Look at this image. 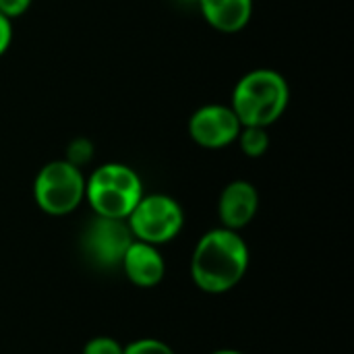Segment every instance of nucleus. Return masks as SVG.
<instances>
[{
	"instance_id": "f257e3e1",
	"label": "nucleus",
	"mask_w": 354,
	"mask_h": 354,
	"mask_svg": "<svg viewBox=\"0 0 354 354\" xmlns=\"http://www.w3.org/2000/svg\"><path fill=\"white\" fill-rule=\"evenodd\" d=\"M249 270V247L245 239L230 228L205 232L191 257V278L205 295H224L232 290Z\"/></svg>"
},
{
	"instance_id": "f03ea898",
	"label": "nucleus",
	"mask_w": 354,
	"mask_h": 354,
	"mask_svg": "<svg viewBox=\"0 0 354 354\" xmlns=\"http://www.w3.org/2000/svg\"><path fill=\"white\" fill-rule=\"evenodd\" d=\"M290 102V87L282 73L255 68L239 79L232 89L230 108L243 127H270L282 118Z\"/></svg>"
},
{
	"instance_id": "7ed1b4c3",
	"label": "nucleus",
	"mask_w": 354,
	"mask_h": 354,
	"mask_svg": "<svg viewBox=\"0 0 354 354\" xmlns=\"http://www.w3.org/2000/svg\"><path fill=\"white\" fill-rule=\"evenodd\" d=\"M143 195L141 176L120 162L102 164L85 178V201L93 216L127 220Z\"/></svg>"
},
{
	"instance_id": "20e7f679",
	"label": "nucleus",
	"mask_w": 354,
	"mask_h": 354,
	"mask_svg": "<svg viewBox=\"0 0 354 354\" xmlns=\"http://www.w3.org/2000/svg\"><path fill=\"white\" fill-rule=\"evenodd\" d=\"M33 201L48 216H68L85 201V174L66 160H52L33 180Z\"/></svg>"
},
{
	"instance_id": "39448f33",
	"label": "nucleus",
	"mask_w": 354,
	"mask_h": 354,
	"mask_svg": "<svg viewBox=\"0 0 354 354\" xmlns=\"http://www.w3.org/2000/svg\"><path fill=\"white\" fill-rule=\"evenodd\" d=\"M127 224L137 241L162 247L174 241L185 226L180 203L166 193L143 195L127 218Z\"/></svg>"
},
{
	"instance_id": "423d86ee",
	"label": "nucleus",
	"mask_w": 354,
	"mask_h": 354,
	"mask_svg": "<svg viewBox=\"0 0 354 354\" xmlns=\"http://www.w3.org/2000/svg\"><path fill=\"white\" fill-rule=\"evenodd\" d=\"M133 241L135 236L127 220L93 216L81 234V249L93 266L114 270L120 268V261Z\"/></svg>"
},
{
	"instance_id": "0eeeda50",
	"label": "nucleus",
	"mask_w": 354,
	"mask_h": 354,
	"mask_svg": "<svg viewBox=\"0 0 354 354\" xmlns=\"http://www.w3.org/2000/svg\"><path fill=\"white\" fill-rule=\"evenodd\" d=\"M241 129L239 116L224 104H205L189 118V137L203 149H224L236 143Z\"/></svg>"
},
{
	"instance_id": "6e6552de",
	"label": "nucleus",
	"mask_w": 354,
	"mask_h": 354,
	"mask_svg": "<svg viewBox=\"0 0 354 354\" xmlns=\"http://www.w3.org/2000/svg\"><path fill=\"white\" fill-rule=\"evenodd\" d=\"M259 209V193L249 180L228 183L218 199V216L224 228L243 230L253 222Z\"/></svg>"
},
{
	"instance_id": "1a4fd4ad",
	"label": "nucleus",
	"mask_w": 354,
	"mask_h": 354,
	"mask_svg": "<svg viewBox=\"0 0 354 354\" xmlns=\"http://www.w3.org/2000/svg\"><path fill=\"white\" fill-rule=\"evenodd\" d=\"M120 268L127 280L137 288H153L164 280L166 274V263L160 253V247L137 239L127 249Z\"/></svg>"
},
{
	"instance_id": "9d476101",
	"label": "nucleus",
	"mask_w": 354,
	"mask_h": 354,
	"mask_svg": "<svg viewBox=\"0 0 354 354\" xmlns=\"http://www.w3.org/2000/svg\"><path fill=\"white\" fill-rule=\"evenodd\" d=\"M203 19L220 33L243 31L253 17V0H197Z\"/></svg>"
},
{
	"instance_id": "9b49d317",
	"label": "nucleus",
	"mask_w": 354,
	"mask_h": 354,
	"mask_svg": "<svg viewBox=\"0 0 354 354\" xmlns=\"http://www.w3.org/2000/svg\"><path fill=\"white\" fill-rule=\"evenodd\" d=\"M236 143L247 158H261L270 149V133L266 127H243Z\"/></svg>"
},
{
	"instance_id": "f8f14e48",
	"label": "nucleus",
	"mask_w": 354,
	"mask_h": 354,
	"mask_svg": "<svg viewBox=\"0 0 354 354\" xmlns=\"http://www.w3.org/2000/svg\"><path fill=\"white\" fill-rule=\"evenodd\" d=\"M66 162H71L73 166L81 168L87 166L91 160H93V143L85 137H77L73 139L68 145H66V156H64Z\"/></svg>"
},
{
	"instance_id": "ddd939ff",
	"label": "nucleus",
	"mask_w": 354,
	"mask_h": 354,
	"mask_svg": "<svg viewBox=\"0 0 354 354\" xmlns=\"http://www.w3.org/2000/svg\"><path fill=\"white\" fill-rule=\"evenodd\" d=\"M122 354H176L166 342L156 338H141L124 344Z\"/></svg>"
},
{
	"instance_id": "4468645a",
	"label": "nucleus",
	"mask_w": 354,
	"mask_h": 354,
	"mask_svg": "<svg viewBox=\"0 0 354 354\" xmlns=\"http://www.w3.org/2000/svg\"><path fill=\"white\" fill-rule=\"evenodd\" d=\"M124 346L110 336H95L91 340L85 342L81 354H122Z\"/></svg>"
},
{
	"instance_id": "2eb2a0df",
	"label": "nucleus",
	"mask_w": 354,
	"mask_h": 354,
	"mask_svg": "<svg viewBox=\"0 0 354 354\" xmlns=\"http://www.w3.org/2000/svg\"><path fill=\"white\" fill-rule=\"evenodd\" d=\"M33 0H0V15H4L6 19H17L23 17Z\"/></svg>"
},
{
	"instance_id": "dca6fc26",
	"label": "nucleus",
	"mask_w": 354,
	"mask_h": 354,
	"mask_svg": "<svg viewBox=\"0 0 354 354\" xmlns=\"http://www.w3.org/2000/svg\"><path fill=\"white\" fill-rule=\"evenodd\" d=\"M10 44H12V21L0 15V56L8 52Z\"/></svg>"
},
{
	"instance_id": "f3484780",
	"label": "nucleus",
	"mask_w": 354,
	"mask_h": 354,
	"mask_svg": "<svg viewBox=\"0 0 354 354\" xmlns=\"http://www.w3.org/2000/svg\"><path fill=\"white\" fill-rule=\"evenodd\" d=\"M212 354H245V353L234 351V348H220V351H216V353H212Z\"/></svg>"
},
{
	"instance_id": "a211bd4d",
	"label": "nucleus",
	"mask_w": 354,
	"mask_h": 354,
	"mask_svg": "<svg viewBox=\"0 0 354 354\" xmlns=\"http://www.w3.org/2000/svg\"><path fill=\"white\" fill-rule=\"evenodd\" d=\"M193 2H197V0H193Z\"/></svg>"
}]
</instances>
